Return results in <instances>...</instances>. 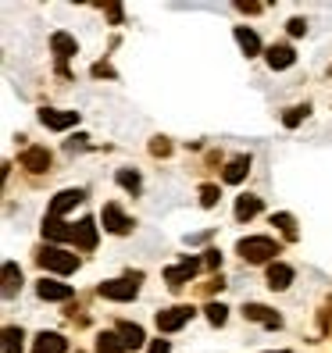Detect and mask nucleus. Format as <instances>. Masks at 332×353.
<instances>
[{
  "label": "nucleus",
  "mask_w": 332,
  "mask_h": 353,
  "mask_svg": "<svg viewBox=\"0 0 332 353\" xmlns=\"http://www.w3.org/2000/svg\"><path fill=\"white\" fill-rule=\"evenodd\" d=\"M115 179H118V185H121V190H129L133 196L139 193V175H136V172H129V168H121V172H118Z\"/></svg>",
  "instance_id": "bb28decb"
},
{
  "label": "nucleus",
  "mask_w": 332,
  "mask_h": 353,
  "mask_svg": "<svg viewBox=\"0 0 332 353\" xmlns=\"http://www.w3.org/2000/svg\"><path fill=\"white\" fill-rule=\"evenodd\" d=\"M204 264L207 268H222V254L218 250H204Z\"/></svg>",
  "instance_id": "f704fd0d"
},
{
  "label": "nucleus",
  "mask_w": 332,
  "mask_h": 353,
  "mask_svg": "<svg viewBox=\"0 0 332 353\" xmlns=\"http://www.w3.org/2000/svg\"><path fill=\"white\" fill-rule=\"evenodd\" d=\"M204 314H207V321H211L215 328H222L225 321H229V307H225V303H207Z\"/></svg>",
  "instance_id": "393cba45"
},
{
  "label": "nucleus",
  "mask_w": 332,
  "mask_h": 353,
  "mask_svg": "<svg viewBox=\"0 0 332 353\" xmlns=\"http://www.w3.org/2000/svg\"><path fill=\"white\" fill-rule=\"evenodd\" d=\"M36 264L43 268V272H54V275H72L79 268V257L68 254V250H61V246H39Z\"/></svg>",
  "instance_id": "f03ea898"
},
{
  "label": "nucleus",
  "mask_w": 332,
  "mask_h": 353,
  "mask_svg": "<svg viewBox=\"0 0 332 353\" xmlns=\"http://www.w3.org/2000/svg\"><path fill=\"white\" fill-rule=\"evenodd\" d=\"M243 318L246 321H261L264 328H282V318L275 314L272 307H264V303H246L243 307Z\"/></svg>",
  "instance_id": "9d476101"
},
{
  "label": "nucleus",
  "mask_w": 332,
  "mask_h": 353,
  "mask_svg": "<svg viewBox=\"0 0 332 353\" xmlns=\"http://www.w3.org/2000/svg\"><path fill=\"white\" fill-rule=\"evenodd\" d=\"M246 172H251V157H246V154H240V157H233L229 164H225L222 179L229 182V185H240V182L246 179Z\"/></svg>",
  "instance_id": "f3484780"
},
{
  "label": "nucleus",
  "mask_w": 332,
  "mask_h": 353,
  "mask_svg": "<svg viewBox=\"0 0 332 353\" xmlns=\"http://www.w3.org/2000/svg\"><path fill=\"white\" fill-rule=\"evenodd\" d=\"M75 246H79V250H86V254L97 246V221L93 218H82L75 225Z\"/></svg>",
  "instance_id": "dca6fc26"
},
{
  "label": "nucleus",
  "mask_w": 332,
  "mask_h": 353,
  "mask_svg": "<svg viewBox=\"0 0 332 353\" xmlns=\"http://www.w3.org/2000/svg\"><path fill=\"white\" fill-rule=\"evenodd\" d=\"M118 336H121V343H126V350H139L143 343H147V336H143V328L139 325H133V321H118Z\"/></svg>",
  "instance_id": "6ab92c4d"
},
{
  "label": "nucleus",
  "mask_w": 332,
  "mask_h": 353,
  "mask_svg": "<svg viewBox=\"0 0 332 353\" xmlns=\"http://www.w3.org/2000/svg\"><path fill=\"white\" fill-rule=\"evenodd\" d=\"M93 79H115V68L108 65V61H97V65H93Z\"/></svg>",
  "instance_id": "7c9ffc66"
},
{
  "label": "nucleus",
  "mask_w": 332,
  "mask_h": 353,
  "mask_svg": "<svg viewBox=\"0 0 332 353\" xmlns=\"http://www.w3.org/2000/svg\"><path fill=\"white\" fill-rule=\"evenodd\" d=\"M236 43H240V50H243L246 57H257V54H261V39H257V32H254V29H246V26H236Z\"/></svg>",
  "instance_id": "aec40b11"
},
{
  "label": "nucleus",
  "mask_w": 332,
  "mask_h": 353,
  "mask_svg": "<svg viewBox=\"0 0 332 353\" xmlns=\"http://www.w3.org/2000/svg\"><path fill=\"white\" fill-rule=\"evenodd\" d=\"M100 221H104V228H108L111 236H129L133 228H136V221L121 211L118 203H104V211H100Z\"/></svg>",
  "instance_id": "20e7f679"
},
{
  "label": "nucleus",
  "mask_w": 332,
  "mask_h": 353,
  "mask_svg": "<svg viewBox=\"0 0 332 353\" xmlns=\"http://www.w3.org/2000/svg\"><path fill=\"white\" fill-rule=\"evenodd\" d=\"M236 254L246 261V264H264L279 254V243L272 236H246L236 243Z\"/></svg>",
  "instance_id": "f257e3e1"
},
{
  "label": "nucleus",
  "mask_w": 332,
  "mask_h": 353,
  "mask_svg": "<svg viewBox=\"0 0 332 353\" xmlns=\"http://www.w3.org/2000/svg\"><path fill=\"white\" fill-rule=\"evenodd\" d=\"M86 139H90V136H82V132H79L75 139H68V143H65V150H68V154H75V150H86V147H90Z\"/></svg>",
  "instance_id": "473e14b6"
},
{
  "label": "nucleus",
  "mask_w": 332,
  "mask_h": 353,
  "mask_svg": "<svg viewBox=\"0 0 332 353\" xmlns=\"http://www.w3.org/2000/svg\"><path fill=\"white\" fill-rule=\"evenodd\" d=\"M50 50H54V57H57V72H61V75H68L65 61L79 54V43H75V36H68V32H54V36H50Z\"/></svg>",
  "instance_id": "39448f33"
},
{
  "label": "nucleus",
  "mask_w": 332,
  "mask_h": 353,
  "mask_svg": "<svg viewBox=\"0 0 332 353\" xmlns=\"http://www.w3.org/2000/svg\"><path fill=\"white\" fill-rule=\"evenodd\" d=\"M264 61H268V68H272V72H282V68H289V65L297 61V54H293V47L275 43V47L264 50Z\"/></svg>",
  "instance_id": "f8f14e48"
},
{
  "label": "nucleus",
  "mask_w": 332,
  "mask_h": 353,
  "mask_svg": "<svg viewBox=\"0 0 332 353\" xmlns=\"http://www.w3.org/2000/svg\"><path fill=\"white\" fill-rule=\"evenodd\" d=\"M97 353H129L118 332H100L97 336Z\"/></svg>",
  "instance_id": "4be33fe9"
},
{
  "label": "nucleus",
  "mask_w": 332,
  "mask_h": 353,
  "mask_svg": "<svg viewBox=\"0 0 332 353\" xmlns=\"http://www.w3.org/2000/svg\"><path fill=\"white\" fill-rule=\"evenodd\" d=\"M197 196H200V207H215L222 193H218V185H211V182H204L200 190H197Z\"/></svg>",
  "instance_id": "c85d7f7f"
},
{
  "label": "nucleus",
  "mask_w": 332,
  "mask_h": 353,
  "mask_svg": "<svg viewBox=\"0 0 332 353\" xmlns=\"http://www.w3.org/2000/svg\"><path fill=\"white\" fill-rule=\"evenodd\" d=\"M104 14H108L115 26H121V18H126V11H121V4H104Z\"/></svg>",
  "instance_id": "2f4dec72"
},
{
  "label": "nucleus",
  "mask_w": 332,
  "mask_h": 353,
  "mask_svg": "<svg viewBox=\"0 0 332 353\" xmlns=\"http://www.w3.org/2000/svg\"><path fill=\"white\" fill-rule=\"evenodd\" d=\"M139 279H143V275H129V279H108V282H100V285H97V293H100L104 300H118V303L136 300V293H139Z\"/></svg>",
  "instance_id": "7ed1b4c3"
},
{
  "label": "nucleus",
  "mask_w": 332,
  "mask_h": 353,
  "mask_svg": "<svg viewBox=\"0 0 332 353\" xmlns=\"http://www.w3.org/2000/svg\"><path fill=\"white\" fill-rule=\"evenodd\" d=\"M22 328H14V325H8L4 328V353H22Z\"/></svg>",
  "instance_id": "b1692460"
},
{
  "label": "nucleus",
  "mask_w": 332,
  "mask_h": 353,
  "mask_svg": "<svg viewBox=\"0 0 332 353\" xmlns=\"http://www.w3.org/2000/svg\"><path fill=\"white\" fill-rule=\"evenodd\" d=\"M307 111H311V108H307V103H304V108H289V111L282 114V125H286V129H297V125H300V121L307 118Z\"/></svg>",
  "instance_id": "cd10ccee"
},
{
  "label": "nucleus",
  "mask_w": 332,
  "mask_h": 353,
  "mask_svg": "<svg viewBox=\"0 0 332 353\" xmlns=\"http://www.w3.org/2000/svg\"><path fill=\"white\" fill-rule=\"evenodd\" d=\"M39 121H43L47 129H54V132H65V129L79 125V111H50V108H43L39 111Z\"/></svg>",
  "instance_id": "6e6552de"
},
{
  "label": "nucleus",
  "mask_w": 332,
  "mask_h": 353,
  "mask_svg": "<svg viewBox=\"0 0 332 353\" xmlns=\"http://www.w3.org/2000/svg\"><path fill=\"white\" fill-rule=\"evenodd\" d=\"M279 353H286V350H279Z\"/></svg>",
  "instance_id": "4c0bfd02"
},
{
  "label": "nucleus",
  "mask_w": 332,
  "mask_h": 353,
  "mask_svg": "<svg viewBox=\"0 0 332 353\" xmlns=\"http://www.w3.org/2000/svg\"><path fill=\"white\" fill-rule=\"evenodd\" d=\"M22 168L32 175H43L50 168V150L47 147H26L22 150Z\"/></svg>",
  "instance_id": "1a4fd4ad"
},
{
  "label": "nucleus",
  "mask_w": 332,
  "mask_h": 353,
  "mask_svg": "<svg viewBox=\"0 0 332 353\" xmlns=\"http://www.w3.org/2000/svg\"><path fill=\"white\" fill-rule=\"evenodd\" d=\"M147 353H172V346L164 343V339H154V343L147 346Z\"/></svg>",
  "instance_id": "e433bc0d"
},
{
  "label": "nucleus",
  "mask_w": 332,
  "mask_h": 353,
  "mask_svg": "<svg viewBox=\"0 0 332 353\" xmlns=\"http://www.w3.org/2000/svg\"><path fill=\"white\" fill-rule=\"evenodd\" d=\"M65 350H68V339L57 336V332H39L32 346V353H65Z\"/></svg>",
  "instance_id": "2eb2a0df"
},
{
  "label": "nucleus",
  "mask_w": 332,
  "mask_h": 353,
  "mask_svg": "<svg viewBox=\"0 0 332 353\" xmlns=\"http://www.w3.org/2000/svg\"><path fill=\"white\" fill-rule=\"evenodd\" d=\"M272 225H279V228H282L286 239H297V221H293V214L279 211V214H272Z\"/></svg>",
  "instance_id": "a878e982"
},
{
  "label": "nucleus",
  "mask_w": 332,
  "mask_h": 353,
  "mask_svg": "<svg viewBox=\"0 0 332 353\" xmlns=\"http://www.w3.org/2000/svg\"><path fill=\"white\" fill-rule=\"evenodd\" d=\"M257 211H261V200H257V196L246 193V196H240V200H236V218H240V221H251Z\"/></svg>",
  "instance_id": "5701e85b"
},
{
  "label": "nucleus",
  "mask_w": 332,
  "mask_h": 353,
  "mask_svg": "<svg viewBox=\"0 0 332 353\" xmlns=\"http://www.w3.org/2000/svg\"><path fill=\"white\" fill-rule=\"evenodd\" d=\"M236 8H240L243 14H257V11H261V4H254V0H240Z\"/></svg>",
  "instance_id": "c9c22d12"
},
{
  "label": "nucleus",
  "mask_w": 332,
  "mask_h": 353,
  "mask_svg": "<svg viewBox=\"0 0 332 353\" xmlns=\"http://www.w3.org/2000/svg\"><path fill=\"white\" fill-rule=\"evenodd\" d=\"M150 154H154V157H168V154H172V143L164 139V136L150 139Z\"/></svg>",
  "instance_id": "c756f323"
},
{
  "label": "nucleus",
  "mask_w": 332,
  "mask_h": 353,
  "mask_svg": "<svg viewBox=\"0 0 332 353\" xmlns=\"http://www.w3.org/2000/svg\"><path fill=\"white\" fill-rule=\"evenodd\" d=\"M43 239H50V243H68V239H75V225H65L61 218H43Z\"/></svg>",
  "instance_id": "9b49d317"
},
{
  "label": "nucleus",
  "mask_w": 332,
  "mask_h": 353,
  "mask_svg": "<svg viewBox=\"0 0 332 353\" xmlns=\"http://www.w3.org/2000/svg\"><path fill=\"white\" fill-rule=\"evenodd\" d=\"M82 200H86V193H82V190H61V193L50 200V218H61V214L72 211V207L82 203Z\"/></svg>",
  "instance_id": "ddd939ff"
},
{
  "label": "nucleus",
  "mask_w": 332,
  "mask_h": 353,
  "mask_svg": "<svg viewBox=\"0 0 332 353\" xmlns=\"http://www.w3.org/2000/svg\"><path fill=\"white\" fill-rule=\"evenodd\" d=\"M193 314H197V310L193 307H182V303L179 307H168V310H157V328L161 332H179Z\"/></svg>",
  "instance_id": "0eeeda50"
},
{
  "label": "nucleus",
  "mask_w": 332,
  "mask_h": 353,
  "mask_svg": "<svg viewBox=\"0 0 332 353\" xmlns=\"http://www.w3.org/2000/svg\"><path fill=\"white\" fill-rule=\"evenodd\" d=\"M197 268H200V261H197V257H182L179 264H172L168 272H164V282H168V289H182L186 282H190V279L197 275Z\"/></svg>",
  "instance_id": "423d86ee"
},
{
  "label": "nucleus",
  "mask_w": 332,
  "mask_h": 353,
  "mask_svg": "<svg viewBox=\"0 0 332 353\" xmlns=\"http://www.w3.org/2000/svg\"><path fill=\"white\" fill-rule=\"evenodd\" d=\"M268 285L279 289V293L289 289V285H293V268L282 264V261H272V264H268Z\"/></svg>",
  "instance_id": "4468645a"
},
{
  "label": "nucleus",
  "mask_w": 332,
  "mask_h": 353,
  "mask_svg": "<svg viewBox=\"0 0 332 353\" xmlns=\"http://www.w3.org/2000/svg\"><path fill=\"white\" fill-rule=\"evenodd\" d=\"M286 29H289V36H304L307 32V22H304V18H289Z\"/></svg>",
  "instance_id": "72a5a7b5"
},
{
  "label": "nucleus",
  "mask_w": 332,
  "mask_h": 353,
  "mask_svg": "<svg viewBox=\"0 0 332 353\" xmlns=\"http://www.w3.org/2000/svg\"><path fill=\"white\" fill-rule=\"evenodd\" d=\"M36 293H39V300H72V285L68 282H50V279H43L36 285Z\"/></svg>",
  "instance_id": "a211bd4d"
},
{
  "label": "nucleus",
  "mask_w": 332,
  "mask_h": 353,
  "mask_svg": "<svg viewBox=\"0 0 332 353\" xmlns=\"http://www.w3.org/2000/svg\"><path fill=\"white\" fill-rule=\"evenodd\" d=\"M18 289H22V272H18V264H14V261H8V264H4V289H0V296L11 300Z\"/></svg>",
  "instance_id": "412c9836"
}]
</instances>
